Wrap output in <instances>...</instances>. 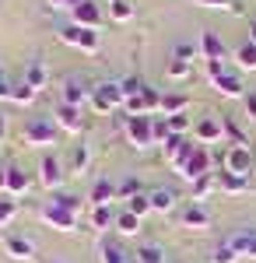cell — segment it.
Instances as JSON below:
<instances>
[{
  "label": "cell",
  "mask_w": 256,
  "mask_h": 263,
  "mask_svg": "<svg viewBox=\"0 0 256 263\" xmlns=\"http://www.w3.org/2000/svg\"><path fill=\"white\" fill-rule=\"evenodd\" d=\"M225 137L232 141V147H249L246 134H242V130H239V123H232V120H225Z\"/></svg>",
  "instance_id": "34"
},
{
  "label": "cell",
  "mask_w": 256,
  "mask_h": 263,
  "mask_svg": "<svg viewBox=\"0 0 256 263\" xmlns=\"http://www.w3.org/2000/svg\"><path fill=\"white\" fill-rule=\"evenodd\" d=\"M235 63L242 67V70H256V46L253 42H242L235 49Z\"/></svg>",
  "instance_id": "26"
},
{
  "label": "cell",
  "mask_w": 256,
  "mask_h": 263,
  "mask_svg": "<svg viewBox=\"0 0 256 263\" xmlns=\"http://www.w3.org/2000/svg\"><path fill=\"white\" fill-rule=\"evenodd\" d=\"M92 88H95V84H88L84 78L70 74V78L63 81V105H74V109H81L84 102H92Z\"/></svg>",
  "instance_id": "8"
},
{
  "label": "cell",
  "mask_w": 256,
  "mask_h": 263,
  "mask_svg": "<svg viewBox=\"0 0 256 263\" xmlns=\"http://www.w3.org/2000/svg\"><path fill=\"white\" fill-rule=\"evenodd\" d=\"M130 263H137V260H130Z\"/></svg>",
  "instance_id": "52"
},
{
  "label": "cell",
  "mask_w": 256,
  "mask_h": 263,
  "mask_svg": "<svg viewBox=\"0 0 256 263\" xmlns=\"http://www.w3.org/2000/svg\"><path fill=\"white\" fill-rule=\"evenodd\" d=\"M200 57L207 63H225V42L217 39L214 32H204L200 35Z\"/></svg>",
  "instance_id": "15"
},
{
  "label": "cell",
  "mask_w": 256,
  "mask_h": 263,
  "mask_svg": "<svg viewBox=\"0 0 256 263\" xmlns=\"http://www.w3.org/2000/svg\"><path fill=\"white\" fill-rule=\"evenodd\" d=\"M214 190H217V176H214V172H211V176H204V179H197V182H193V203L207 200Z\"/></svg>",
  "instance_id": "25"
},
{
  "label": "cell",
  "mask_w": 256,
  "mask_h": 263,
  "mask_svg": "<svg viewBox=\"0 0 256 263\" xmlns=\"http://www.w3.org/2000/svg\"><path fill=\"white\" fill-rule=\"evenodd\" d=\"M148 197H151V211H158V214H172L176 211V200H179L176 190H169V186H158Z\"/></svg>",
  "instance_id": "16"
},
{
  "label": "cell",
  "mask_w": 256,
  "mask_h": 263,
  "mask_svg": "<svg viewBox=\"0 0 256 263\" xmlns=\"http://www.w3.org/2000/svg\"><path fill=\"white\" fill-rule=\"evenodd\" d=\"M242 256H239L235 249L228 242H221V246H214V253H211V263H239Z\"/></svg>",
  "instance_id": "28"
},
{
  "label": "cell",
  "mask_w": 256,
  "mask_h": 263,
  "mask_svg": "<svg viewBox=\"0 0 256 263\" xmlns=\"http://www.w3.org/2000/svg\"><path fill=\"white\" fill-rule=\"evenodd\" d=\"M113 200H116V186L109 179H99L95 190H92V203H95V207H109Z\"/></svg>",
  "instance_id": "22"
},
{
  "label": "cell",
  "mask_w": 256,
  "mask_h": 263,
  "mask_svg": "<svg viewBox=\"0 0 256 263\" xmlns=\"http://www.w3.org/2000/svg\"><path fill=\"white\" fill-rule=\"evenodd\" d=\"M137 263H165V253H161V246H144L137 253Z\"/></svg>",
  "instance_id": "36"
},
{
  "label": "cell",
  "mask_w": 256,
  "mask_h": 263,
  "mask_svg": "<svg viewBox=\"0 0 256 263\" xmlns=\"http://www.w3.org/2000/svg\"><path fill=\"white\" fill-rule=\"evenodd\" d=\"M7 137V120H4V112H0V141Z\"/></svg>",
  "instance_id": "47"
},
{
  "label": "cell",
  "mask_w": 256,
  "mask_h": 263,
  "mask_svg": "<svg viewBox=\"0 0 256 263\" xmlns=\"http://www.w3.org/2000/svg\"><path fill=\"white\" fill-rule=\"evenodd\" d=\"M179 176L190 182V186H193L197 179H204V176H211V151H207V147H193L190 162L179 168Z\"/></svg>",
  "instance_id": "7"
},
{
  "label": "cell",
  "mask_w": 256,
  "mask_h": 263,
  "mask_svg": "<svg viewBox=\"0 0 256 263\" xmlns=\"http://www.w3.org/2000/svg\"><path fill=\"white\" fill-rule=\"evenodd\" d=\"M42 221L60 228V232H74V228H78V214H70L67 207H60L57 200H49L42 207Z\"/></svg>",
  "instance_id": "9"
},
{
  "label": "cell",
  "mask_w": 256,
  "mask_h": 263,
  "mask_svg": "<svg viewBox=\"0 0 256 263\" xmlns=\"http://www.w3.org/2000/svg\"><path fill=\"white\" fill-rule=\"evenodd\" d=\"M123 134H126V141L134 144L137 151H144V147L155 144V120H151V116H126Z\"/></svg>",
  "instance_id": "3"
},
{
  "label": "cell",
  "mask_w": 256,
  "mask_h": 263,
  "mask_svg": "<svg viewBox=\"0 0 256 263\" xmlns=\"http://www.w3.org/2000/svg\"><path fill=\"white\" fill-rule=\"evenodd\" d=\"M242 105H246V116L256 123V91H246V99H242Z\"/></svg>",
  "instance_id": "42"
},
{
  "label": "cell",
  "mask_w": 256,
  "mask_h": 263,
  "mask_svg": "<svg viewBox=\"0 0 256 263\" xmlns=\"http://www.w3.org/2000/svg\"><path fill=\"white\" fill-rule=\"evenodd\" d=\"M92 105L99 112H113L119 105H126V95H123V81H99L92 88Z\"/></svg>",
  "instance_id": "2"
},
{
  "label": "cell",
  "mask_w": 256,
  "mask_h": 263,
  "mask_svg": "<svg viewBox=\"0 0 256 263\" xmlns=\"http://www.w3.org/2000/svg\"><path fill=\"white\" fill-rule=\"evenodd\" d=\"M70 18H74V25H81V28H99L102 25V7L95 0H81L78 7L70 11Z\"/></svg>",
  "instance_id": "12"
},
{
  "label": "cell",
  "mask_w": 256,
  "mask_h": 263,
  "mask_svg": "<svg viewBox=\"0 0 256 263\" xmlns=\"http://www.w3.org/2000/svg\"><path fill=\"white\" fill-rule=\"evenodd\" d=\"M109 4H116V0H109Z\"/></svg>",
  "instance_id": "51"
},
{
  "label": "cell",
  "mask_w": 256,
  "mask_h": 263,
  "mask_svg": "<svg viewBox=\"0 0 256 263\" xmlns=\"http://www.w3.org/2000/svg\"><path fill=\"white\" fill-rule=\"evenodd\" d=\"M193 134H197L200 144H217L221 137H225V123H217L214 116H204V120L193 126Z\"/></svg>",
  "instance_id": "13"
},
{
  "label": "cell",
  "mask_w": 256,
  "mask_h": 263,
  "mask_svg": "<svg viewBox=\"0 0 256 263\" xmlns=\"http://www.w3.org/2000/svg\"><path fill=\"white\" fill-rule=\"evenodd\" d=\"M193 147H197V144H190L186 137H179V134H172L169 141L161 144V151H165V158H169V162L176 165V172H179V168H182L186 162H190V155H193Z\"/></svg>",
  "instance_id": "10"
},
{
  "label": "cell",
  "mask_w": 256,
  "mask_h": 263,
  "mask_svg": "<svg viewBox=\"0 0 256 263\" xmlns=\"http://www.w3.org/2000/svg\"><path fill=\"white\" fill-rule=\"evenodd\" d=\"M242 256H249V260H256V235L249 239V246H246V253H242Z\"/></svg>",
  "instance_id": "45"
},
{
  "label": "cell",
  "mask_w": 256,
  "mask_h": 263,
  "mask_svg": "<svg viewBox=\"0 0 256 263\" xmlns=\"http://www.w3.org/2000/svg\"><path fill=\"white\" fill-rule=\"evenodd\" d=\"M197 4H204V7H221V11L232 7V0H197Z\"/></svg>",
  "instance_id": "44"
},
{
  "label": "cell",
  "mask_w": 256,
  "mask_h": 263,
  "mask_svg": "<svg viewBox=\"0 0 256 263\" xmlns=\"http://www.w3.org/2000/svg\"><path fill=\"white\" fill-rule=\"evenodd\" d=\"M193 57H197V49H193L190 42H179V46H176V60H186V63H193Z\"/></svg>",
  "instance_id": "41"
},
{
  "label": "cell",
  "mask_w": 256,
  "mask_h": 263,
  "mask_svg": "<svg viewBox=\"0 0 256 263\" xmlns=\"http://www.w3.org/2000/svg\"><path fill=\"white\" fill-rule=\"evenodd\" d=\"M11 91H14L11 84H7V81H0V99H11Z\"/></svg>",
  "instance_id": "46"
},
{
  "label": "cell",
  "mask_w": 256,
  "mask_h": 263,
  "mask_svg": "<svg viewBox=\"0 0 256 263\" xmlns=\"http://www.w3.org/2000/svg\"><path fill=\"white\" fill-rule=\"evenodd\" d=\"M137 193H140V182L134 179V176H126V179H123V182L116 186V197H119V200H126V203L134 200Z\"/></svg>",
  "instance_id": "30"
},
{
  "label": "cell",
  "mask_w": 256,
  "mask_h": 263,
  "mask_svg": "<svg viewBox=\"0 0 256 263\" xmlns=\"http://www.w3.org/2000/svg\"><path fill=\"white\" fill-rule=\"evenodd\" d=\"M109 18L119 21V25H123V21H130V18H134V7H130V0H116V4H109Z\"/></svg>",
  "instance_id": "29"
},
{
  "label": "cell",
  "mask_w": 256,
  "mask_h": 263,
  "mask_svg": "<svg viewBox=\"0 0 256 263\" xmlns=\"http://www.w3.org/2000/svg\"><path fill=\"white\" fill-rule=\"evenodd\" d=\"M221 165H225L228 176H242V179H249V172H253V151H249V147H228L225 158H221Z\"/></svg>",
  "instance_id": "6"
},
{
  "label": "cell",
  "mask_w": 256,
  "mask_h": 263,
  "mask_svg": "<svg viewBox=\"0 0 256 263\" xmlns=\"http://www.w3.org/2000/svg\"><path fill=\"white\" fill-rule=\"evenodd\" d=\"M190 70H193V67H190L186 60H176V57H172V63H169V70H165V74H169L172 81H186V78H190Z\"/></svg>",
  "instance_id": "35"
},
{
  "label": "cell",
  "mask_w": 256,
  "mask_h": 263,
  "mask_svg": "<svg viewBox=\"0 0 256 263\" xmlns=\"http://www.w3.org/2000/svg\"><path fill=\"white\" fill-rule=\"evenodd\" d=\"M53 116H57V123L67 130V134H78L81 130V109H74V105H63V102H60Z\"/></svg>",
  "instance_id": "19"
},
{
  "label": "cell",
  "mask_w": 256,
  "mask_h": 263,
  "mask_svg": "<svg viewBox=\"0 0 256 263\" xmlns=\"http://www.w3.org/2000/svg\"><path fill=\"white\" fill-rule=\"evenodd\" d=\"M207 78H211V84L217 88V95H225V99H246L242 78H239V74H228L225 63H207Z\"/></svg>",
  "instance_id": "1"
},
{
  "label": "cell",
  "mask_w": 256,
  "mask_h": 263,
  "mask_svg": "<svg viewBox=\"0 0 256 263\" xmlns=\"http://www.w3.org/2000/svg\"><path fill=\"white\" fill-rule=\"evenodd\" d=\"M190 109V95L182 91H165L161 95V116H182Z\"/></svg>",
  "instance_id": "17"
},
{
  "label": "cell",
  "mask_w": 256,
  "mask_h": 263,
  "mask_svg": "<svg viewBox=\"0 0 256 263\" xmlns=\"http://www.w3.org/2000/svg\"><path fill=\"white\" fill-rule=\"evenodd\" d=\"M116 228L123 232V235H137L140 232V218L130 214V211H123V214H116Z\"/></svg>",
  "instance_id": "27"
},
{
  "label": "cell",
  "mask_w": 256,
  "mask_h": 263,
  "mask_svg": "<svg viewBox=\"0 0 256 263\" xmlns=\"http://www.w3.org/2000/svg\"><path fill=\"white\" fill-rule=\"evenodd\" d=\"M217 186H221L225 193H232V197H242V193H249V179H242V176H228V172H221Z\"/></svg>",
  "instance_id": "23"
},
{
  "label": "cell",
  "mask_w": 256,
  "mask_h": 263,
  "mask_svg": "<svg viewBox=\"0 0 256 263\" xmlns=\"http://www.w3.org/2000/svg\"><path fill=\"white\" fill-rule=\"evenodd\" d=\"M63 176H67V172H63V162H60V158L46 155L39 162V182L46 190H60V186H63Z\"/></svg>",
  "instance_id": "11"
},
{
  "label": "cell",
  "mask_w": 256,
  "mask_h": 263,
  "mask_svg": "<svg viewBox=\"0 0 256 263\" xmlns=\"http://www.w3.org/2000/svg\"><path fill=\"white\" fill-rule=\"evenodd\" d=\"M7 193L11 197H25L28 193V176H25V168H18V165H7Z\"/></svg>",
  "instance_id": "20"
},
{
  "label": "cell",
  "mask_w": 256,
  "mask_h": 263,
  "mask_svg": "<svg viewBox=\"0 0 256 263\" xmlns=\"http://www.w3.org/2000/svg\"><path fill=\"white\" fill-rule=\"evenodd\" d=\"M25 84H28L32 91H42V88L49 84V70H46L42 60H32L28 67H25Z\"/></svg>",
  "instance_id": "18"
},
{
  "label": "cell",
  "mask_w": 256,
  "mask_h": 263,
  "mask_svg": "<svg viewBox=\"0 0 256 263\" xmlns=\"http://www.w3.org/2000/svg\"><path fill=\"white\" fill-rule=\"evenodd\" d=\"M249 42H253V46H256V18L249 21Z\"/></svg>",
  "instance_id": "48"
},
{
  "label": "cell",
  "mask_w": 256,
  "mask_h": 263,
  "mask_svg": "<svg viewBox=\"0 0 256 263\" xmlns=\"http://www.w3.org/2000/svg\"><path fill=\"white\" fill-rule=\"evenodd\" d=\"M0 81H4V74H0Z\"/></svg>",
  "instance_id": "50"
},
{
  "label": "cell",
  "mask_w": 256,
  "mask_h": 263,
  "mask_svg": "<svg viewBox=\"0 0 256 263\" xmlns=\"http://www.w3.org/2000/svg\"><path fill=\"white\" fill-rule=\"evenodd\" d=\"M14 214H18V203H14V200H4V197H0V224H7L11 218H14Z\"/></svg>",
  "instance_id": "40"
},
{
  "label": "cell",
  "mask_w": 256,
  "mask_h": 263,
  "mask_svg": "<svg viewBox=\"0 0 256 263\" xmlns=\"http://www.w3.org/2000/svg\"><path fill=\"white\" fill-rule=\"evenodd\" d=\"M102 263H130V256H126L116 242H105L102 246Z\"/></svg>",
  "instance_id": "31"
},
{
  "label": "cell",
  "mask_w": 256,
  "mask_h": 263,
  "mask_svg": "<svg viewBox=\"0 0 256 263\" xmlns=\"http://www.w3.org/2000/svg\"><path fill=\"white\" fill-rule=\"evenodd\" d=\"M35 95H39V91H32L28 84L21 81V84H14V91H11V102H18V105H32V102H35Z\"/></svg>",
  "instance_id": "33"
},
{
  "label": "cell",
  "mask_w": 256,
  "mask_h": 263,
  "mask_svg": "<svg viewBox=\"0 0 256 263\" xmlns=\"http://www.w3.org/2000/svg\"><path fill=\"white\" fill-rule=\"evenodd\" d=\"M126 211H130V214H137V218H144V214H151V197H148V193H137L134 200L126 203Z\"/></svg>",
  "instance_id": "32"
},
{
  "label": "cell",
  "mask_w": 256,
  "mask_h": 263,
  "mask_svg": "<svg viewBox=\"0 0 256 263\" xmlns=\"http://www.w3.org/2000/svg\"><path fill=\"white\" fill-rule=\"evenodd\" d=\"M165 120H169V130H172V134H179V137H186V130L193 126L186 112H182V116H165Z\"/></svg>",
  "instance_id": "38"
},
{
  "label": "cell",
  "mask_w": 256,
  "mask_h": 263,
  "mask_svg": "<svg viewBox=\"0 0 256 263\" xmlns=\"http://www.w3.org/2000/svg\"><path fill=\"white\" fill-rule=\"evenodd\" d=\"M60 39L67 42V46H74V49H81V53H99V32L95 28H81V25H63L60 28Z\"/></svg>",
  "instance_id": "4"
},
{
  "label": "cell",
  "mask_w": 256,
  "mask_h": 263,
  "mask_svg": "<svg viewBox=\"0 0 256 263\" xmlns=\"http://www.w3.org/2000/svg\"><path fill=\"white\" fill-rule=\"evenodd\" d=\"M21 137H25V144H32V147H49V144H57V126L49 120H42V116H32V120L25 123Z\"/></svg>",
  "instance_id": "5"
},
{
  "label": "cell",
  "mask_w": 256,
  "mask_h": 263,
  "mask_svg": "<svg viewBox=\"0 0 256 263\" xmlns=\"http://www.w3.org/2000/svg\"><path fill=\"white\" fill-rule=\"evenodd\" d=\"M81 0H49V11H74Z\"/></svg>",
  "instance_id": "43"
},
{
  "label": "cell",
  "mask_w": 256,
  "mask_h": 263,
  "mask_svg": "<svg viewBox=\"0 0 256 263\" xmlns=\"http://www.w3.org/2000/svg\"><path fill=\"white\" fill-rule=\"evenodd\" d=\"M88 165H92V147H88V144H74V151H70V168H74V172H88Z\"/></svg>",
  "instance_id": "24"
},
{
  "label": "cell",
  "mask_w": 256,
  "mask_h": 263,
  "mask_svg": "<svg viewBox=\"0 0 256 263\" xmlns=\"http://www.w3.org/2000/svg\"><path fill=\"white\" fill-rule=\"evenodd\" d=\"M4 190H7V168L0 172V193H4Z\"/></svg>",
  "instance_id": "49"
},
{
  "label": "cell",
  "mask_w": 256,
  "mask_h": 263,
  "mask_svg": "<svg viewBox=\"0 0 256 263\" xmlns=\"http://www.w3.org/2000/svg\"><path fill=\"white\" fill-rule=\"evenodd\" d=\"M4 253H7L11 260L28 263L32 256H35V246H32V239H25V235H11V239L4 242Z\"/></svg>",
  "instance_id": "14"
},
{
  "label": "cell",
  "mask_w": 256,
  "mask_h": 263,
  "mask_svg": "<svg viewBox=\"0 0 256 263\" xmlns=\"http://www.w3.org/2000/svg\"><path fill=\"white\" fill-rule=\"evenodd\" d=\"M182 224H186V228H207V224H211V214L204 211V203H190V207L182 211Z\"/></svg>",
  "instance_id": "21"
},
{
  "label": "cell",
  "mask_w": 256,
  "mask_h": 263,
  "mask_svg": "<svg viewBox=\"0 0 256 263\" xmlns=\"http://www.w3.org/2000/svg\"><path fill=\"white\" fill-rule=\"evenodd\" d=\"M92 224H95L99 232H105L109 224H116V221H113V214H109V207H95V211H92Z\"/></svg>",
  "instance_id": "37"
},
{
  "label": "cell",
  "mask_w": 256,
  "mask_h": 263,
  "mask_svg": "<svg viewBox=\"0 0 256 263\" xmlns=\"http://www.w3.org/2000/svg\"><path fill=\"white\" fill-rule=\"evenodd\" d=\"M53 200H57L60 207H67L70 214H81V197H74V193H57Z\"/></svg>",
  "instance_id": "39"
}]
</instances>
